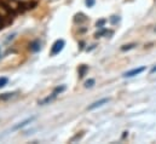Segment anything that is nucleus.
<instances>
[{
    "mask_svg": "<svg viewBox=\"0 0 156 144\" xmlns=\"http://www.w3.org/2000/svg\"><path fill=\"white\" fill-rule=\"evenodd\" d=\"M65 46V41L60 39V40H57L56 43L52 45V48H51V56H56L58 55L60 52H62V50L64 48Z\"/></svg>",
    "mask_w": 156,
    "mask_h": 144,
    "instance_id": "f257e3e1",
    "label": "nucleus"
},
{
    "mask_svg": "<svg viewBox=\"0 0 156 144\" xmlns=\"http://www.w3.org/2000/svg\"><path fill=\"white\" fill-rule=\"evenodd\" d=\"M145 70V67H139V68H134L130 71H126L123 74V78H132V76H135V75H139L140 73Z\"/></svg>",
    "mask_w": 156,
    "mask_h": 144,
    "instance_id": "f03ea898",
    "label": "nucleus"
},
{
    "mask_svg": "<svg viewBox=\"0 0 156 144\" xmlns=\"http://www.w3.org/2000/svg\"><path fill=\"white\" fill-rule=\"evenodd\" d=\"M109 102V98H102V99H99V101H97V102H94V103H92V104L87 108L89 110H93V109H97V108H99V107H102V106H104L105 103H108Z\"/></svg>",
    "mask_w": 156,
    "mask_h": 144,
    "instance_id": "7ed1b4c3",
    "label": "nucleus"
},
{
    "mask_svg": "<svg viewBox=\"0 0 156 144\" xmlns=\"http://www.w3.org/2000/svg\"><path fill=\"white\" fill-rule=\"evenodd\" d=\"M57 96H58V93L57 92H55L53 91V93L51 95V96H48V97H46L45 99H43V101H39V104L40 106H45V104H50L51 102H53L56 98H57Z\"/></svg>",
    "mask_w": 156,
    "mask_h": 144,
    "instance_id": "20e7f679",
    "label": "nucleus"
},
{
    "mask_svg": "<svg viewBox=\"0 0 156 144\" xmlns=\"http://www.w3.org/2000/svg\"><path fill=\"white\" fill-rule=\"evenodd\" d=\"M35 120V116H32V118H28V119H26L24 121H22V122H19L18 125H16V126H13L12 127V131H16V130H19V128H23L24 126H27L28 123H30L32 121H34Z\"/></svg>",
    "mask_w": 156,
    "mask_h": 144,
    "instance_id": "39448f33",
    "label": "nucleus"
},
{
    "mask_svg": "<svg viewBox=\"0 0 156 144\" xmlns=\"http://www.w3.org/2000/svg\"><path fill=\"white\" fill-rule=\"evenodd\" d=\"M16 93L15 92H7V93H3L1 96H0V99H3V101H6V99H10V98H12Z\"/></svg>",
    "mask_w": 156,
    "mask_h": 144,
    "instance_id": "423d86ee",
    "label": "nucleus"
},
{
    "mask_svg": "<svg viewBox=\"0 0 156 144\" xmlns=\"http://www.w3.org/2000/svg\"><path fill=\"white\" fill-rule=\"evenodd\" d=\"M30 50L34 51V52H38V51L40 50V43H39V41H34V43L30 45Z\"/></svg>",
    "mask_w": 156,
    "mask_h": 144,
    "instance_id": "0eeeda50",
    "label": "nucleus"
},
{
    "mask_svg": "<svg viewBox=\"0 0 156 144\" xmlns=\"http://www.w3.org/2000/svg\"><path fill=\"white\" fill-rule=\"evenodd\" d=\"M7 82H9V79H7V78H5V76L0 78V88L4 87V86H6Z\"/></svg>",
    "mask_w": 156,
    "mask_h": 144,
    "instance_id": "6e6552de",
    "label": "nucleus"
},
{
    "mask_svg": "<svg viewBox=\"0 0 156 144\" xmlns=\"http://www.w3.org/2000/svg\"><path fill=\"white\" fill-rule=\"evenodd\" d=\"M135 47V44H130V45H123L121 47L122 51H127V50H131V48H134Z\"/></svg>",
    "mask_w": 156,
    "mask_h": 144,
    "instance_id": "1a4fd4ad",
    "label": "nucleus"
},
{
    "mask_svg": "<svg viewBox=\"0 0 156 144\" xmlns=\"http://www.w3.org/2000/svg\"><path fill=\"white\" fill-rule=\"evenodd\" d=\"M94 80L93 79H90V80H87L86 82H85V87H92L93 85H94Z\"/></svg>",
    "mask_w": 156,
    "mask_h": 144,
    "instance_id": "9d476101",
    "label": "nucleus"
},
{
    "mask_svg": "<svg viewBox=\"0 0 156 144\" xmlns=\"http://www.w3.org/2000/svg\"><path fill=\"white\" fill-rule=\"evenodd\" d=\"M87 70H89V67H87V66H82V67L80 68V76H81V78L85 75V73H86Z\"/></svg>",
    "mask_w": 156,
    "mask_h": 144,
    "instance_id": "9b49d317",
    "label": "nucleus"
},
{
    "mask_svg": "<svg viewBox=\"0 0 156 144\" xmlns=\"http://www.w3.org/2000/svg\"><path fill=\"white\" fill-rule=\"evenodd\" d=\"M119 21H120L119 16H118V17H116V16H113V17H111V19H110V22H111L113 24H115V23H118Z\"/></svg>",
    "mask_w": 156,
    "mask_h": 144,
    "instance_id": "f8f14e48",
    "label": "nucleus"
},
{
    "mask_svg": "<svg viewBox=\"0 0 156 144\" xmlns=\"http://www.w3.org/2000/svg\"><path fill=\"white\" fill-rule=\"evenodd\" d=\"M94 3H96L94 0H86V5L89 6V7H92L94 5Z\"/></svg>",
    "mask_w": 156,
    "mask_h": 144,
    "instance_id": "ddd939ff",
    "label": "nucleus"
},
{
    "mask_svg": "<svg viewBox=\"0 0 156 144\" xmlns=\"http://www.w3.org/2000/svg\"><path fill=\"white\" fill-rule=\"evenodd\" d=\"M150 73H151V74H154V73H156V67H154V68H152V69L150 70Z\"/></svg>",
    "mask_w": 156,
    "mask_h": 144,
    "instance_id": "4468645a",
    "label": "nucleus"
},
{
    "mask_svg": "<svg viewBox=\"0 0 156 144\" xmlns=\"http://www.w3.org/2000/svg\"><path fill=\"white\" fill-rule=\"evenodd\" d=\"M154 30H155V32H156V26H155V28H154Z\"/></svg>",
    "mask_w": 156,
    "mask_h": 144,
    "instance_id": "2eb2a0df",
    "label": "nucleus"
},
{
    "mask_svg": "<svg viewBox=\"0 0 156 144\" xmlns=\"http://www.w3.org/2000/svg\"><path fill=\"white\" fill-rule=\"evenodd\" d=\"M0 57H1V51H0Z\"/></svg>",
    "mask_w": 156,
    "mask_h": 144,
    "instance_id": "dca6fc26",
    "label": "nucleus"
}]
</instances>
